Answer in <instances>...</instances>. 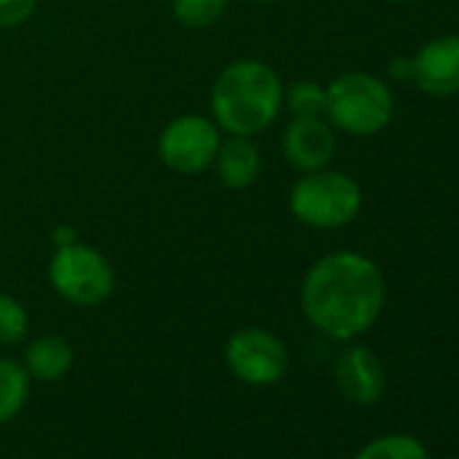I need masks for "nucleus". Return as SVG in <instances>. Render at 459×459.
Returning <instances> with one entry per match:
<instances>
[{
	"label": "nucleus",
	"instance_id": "nucleus-1",
	"mask_svg": "<svg viewBox=\"0 0 459 459\" xmlns=\"http://www.w3.org/2000/svg\"><path fill=\"white\" fill-rule=\"evenodd\" d=\"M386 284L378 265L357 252L316 260L300 284V308L311 327L333 341H354L381 316Z\"/></svg>",
	"mask_w": 459,
	"mask_h": 459
},
{
	"label": "nucleus",
	"instance_id": "nucleus-2",
	"mask_svg": "<svg viewBox=\"0 0 459 459\" xmlns=\"http://www.w3.org/2000/svg\"><path fill=\"white\" fill-rule=\"evenodd\" d=\"M211 119L227 135L257 138L281 114L284 84L263 60L230 63L211 87Z\"/></svg>",
	"mask_w": 459,
	"mask_h": 459
},
{
	"label": "nucleus",
	"instance_id": "nucleus-3",
	"mask_svg": "<svg viewBox=\"0 0 459 459\" xmlns=\"http://www.w3.org/2000/svg\"><path fill=\"white\" fill-rule=\"evenodd\" d=\"M327 111L333 127L349 135H376L381 133L394 114V98L389 87L370 74H343L327 87Z\"/></svg>",
	"mask_w": 459,
	"mask_h": 459
},
{
	"label": "nucleus",
	"instance_id": "nucleus-4",
	"mask_svg": "<svg viewBox=\"0 0 459 459\" xmlns=\"http://www.w3.org/2000/svg\"><path fill=\"white\" fill-rule=\"evenodd\" d=\"M362 208L359 184L338 170H311L290 189V211L295 219L314 230L346 227Z\"/></svg>",
	"mask_w": 459,
	"mask_h": 459
},
{
	"label": "nucleus",
	"instance_id": "nucleus-5",
	"mask_svg": "<svg viewBox=\"0 0 459 459\" xmlns=\"http://www.w3.org/2000/svg\"><path fill=\"white\" fill-rule=\"evenodd\" d=\"M47 273L55 292L63 300L82 308L103 306L117 290L114 265L98 249L84 247L79 241L68 247H57Z\"/></svg>",
	"mask_w": 459,
	"mask_h": 459
},
{
	"label": "nucleus",
	"instance_id": "nucleus-6",
	"mask_svg": "<svg viewBox=\"0 0 459 459\" xmlns=\"http://www.w3.org/2000/svg\"><path fill=\"white\" fill-rule=\"evenodd\" d=\"M219 143L221 130L211 117L184 114L162 127L157 138V154L168 170L178 176H197L213 165Z\"/></svg>",
	"mask_w": 459,
	"mask_h": 459
},
{
	"label": "nucleus",
	"instance_id": "nucleus-7",
	"mask_svg": "<svg viewBox=\"0 0 459 459\" xmlns=\"http://www.w3.org/2000/svg\"><path fill=\"white\" fill-rule=\"evenodd\" d=\"M227 368L249 386H273L287 376L290 354L281 338L263 327H244L227 338Z\"/></svg>",
	"mask_w": 459,
	"mask_h": 459
},
{
	"label": "nucleus",
	"instance_id": "nucleus-8",
	"mask_svg": "<svg viewBox=\"0 0 459 459\" xmlns=\"http://www.w3.org/2000/svg\"><path fill=\"white\" fill-rule=\"evenodd\" d=\"M411 79L432 98H451L459 92V36H440L427 41L411 60Z\"/></svg>",
	"mask_w": 459,
	"mask_h": 459
},
{
	"label": "nucleus",
	"instance_id": "nucleus-9",
	"mask_svg": "<svg viewBox=\"0 0 459 459\" xmlns=\"http://www.w3.org/2000/svg\"><path fill=\"white\" fill-rule=\"evenodd\" d=\"M284 157L303 173L322 170L333 160L335 133L325 117H292L284 133Z\"/></svg>",
	"mask_w": 459,
	"mask_h": 459
},
{
	"label": "nucleus",
	"instance_id": "nucleus-10",
	"mask_svg": "<svg viewBox=\"0 0 459 459\" xmlns=\"http://www.w3.org/2000/svg\"><path fill=\"white\" fill-rule=\"evenodd\" d=\"M335 381L346 400L357 405H373L384 394V368L368 346H349L335 365Z\"/></svg>",
	"mask_w": 459,
	"mask_h": 459
},
{
	"label": "nucleus",
	"instance_id": "nucleus-11",
	"mask_svg": "<svg viewBox=\"0 0 459 459\" xmlns=\"http://www.w3.org/2000/svg\"><path fill=\"white\" fill-rule=\"evenodd\" d=\"M213 168L221 184L230 189L252 186L263 170V157H260V149L255 146V138H238V135L221 138Z\"/></svg>",
	"mask_w": 459,
	"mask_h": 459
},
{
	"label": "nucleus",
	"instance_id": "nucleus-12",
	"mask_svg": "<svg viewBox=\"0 0 459 459\" xmlns=\"http://www.w3.org/2000/svg\"><path fill=\"white\" fill-rule=\"evenodd\" d=\"M22 365L36 381H60L74 368V346L63 335H41L28 346Z\"/></svg>",
	"mask_w": 459,
	"mask_h": 459
},
{
	"label": "nucleus",
	"instance_id": "nucleus-13",
	"mask_svg": "<svg viewBox=\"0 0 459 459\" xmlns=\"http://www.w3.org/2000/svg\"><path fill=\"white\" fill-rule=\"evenodd\" d=\"M30 397V376L22 362L0 357V424L12 421Z\"/></svg>",
	"mask_w": 459,
	"mask_h": 459
},
{
	"label": "nucleus",
	"instance_id": "nucleus-14",
	"mask_svg": "<svg viewBox=\"0 0 459 459\" xmlns=\"http://www.w3.org/2000/svg\"><path fill=\"white\" fill-rule=\"evenodd\" d=\"M354 459H429V456L413 435L392 432L362 446Z\"/></svg>",
	"mask_w": 459,
	"mask_h": 459
},
{
	"label": "nucleus",
	"instance_id": "nucleus-15",
	"mask_svg": "<svg viewBox=\"0 0 459 459\" xmlns=\"http://www.w3.org/2000/svg\"><path fill=\"white\" fill-rule=\"evenodd\" d=\"M230 0H173V14L184 28L205 30L227 14Z\"/></svg>",
	"mask_w": 459,
	"mask_h": 459
},
{
	"label": "nucleus",
	"instance_id": "nucleus-16",
	"mask_svg": "<svg viewBox=\"0 0 459 459\" xmlns=\"http://www.w3.org/2000/svg\"><path fill=\"white\" fill-rule=\"evenodd\" d=\"M284 103L292 117H325L327 90L316 82H295L284 90Z\"/></svg>",
	"mask_w": 459,
	"mask_h": 459
},
{
	"label": "nucleus",
	"instance_id": "nucleus-17",
	"mask_svg": "<svg viewBox=\"0 0 459 459\" xmlns=\"http://www.w3.org/2000/svg\"><path fill=\"white\" fill-rule=\"evenodd\" d=\"M30 327L28 308L14 298L0 292V346H17Z\"/></svg>",
	"mask_w": 459,
	"mask_h": 459
},
{
	"label": "nucleus",
	"instance_id": "nucleus-18",
	"mask_svg": "<svg viewBox=\"0 0 459 459\" xmlns=\"http://www.w3.org/2000/svg\"><path fill=\"white\" fill-rule=\"evenodd\" d=\"M39 6V0H0V30L25 25Z\"/></svg>",
	"mask_w": 459,
	"mask_h": 459
},
{
	"label": "nucleus",
	"instance_id": "nucleus-19",
	"mask_svg": "<svg viewBox=\"0 0 459 459\" xmlns=\"http://www.w3.org/2000/svg\"><path fill=\"white\" fill-rule=\"evenodd\" d=\"M55 244H57V247L76 244V230H74V227H68V224H60V227H55Z\"/></svg>",
	"mask_w": 459,
	"mask_h": 459
},
{
	"label": "nucleus",
	"instance_id": "nucleus-20",
	"mask_svg": "<svg viewBox=\"0 0 459 459\" xmlns=\"http://www.w3.org/2000/svg\"><path fill=\"white\" fill-rule=\"evenodd\" d=\"M392 76L394 79H411V60H394L392 63Z\"/></svg>",
	"mask_w": 459,
	"mask_h": 459
},
{
	"label": "nucleus",
	"instance_id": "nucleus-21",
	"mask_svg": "<svg viewBox=\"0 0 459 459\" xmlns=\"http://www.w3.org/2000/svg\"><path fill=\"white\" fill-rule=\"evenodd\" d=\"M389 4H413V0H389Z\"/></svg>",
	"mask_w": 459,
	"mask_h": 459
},
{
	"label": "nucleus",
	"instance_id": "nucleus-22",
	"mask_svg": "<svg viewBox=\"0 0 459 459\" xmlns=\"http://www.w3.org/2000/svg\"><path fill=\"white\" fill-rule=\"evenodd\" d=\"M252 4H273V0H252Z\"/></svg>",
	"mask_w": 459,
	"mask_h": 459
}]
</instances>
